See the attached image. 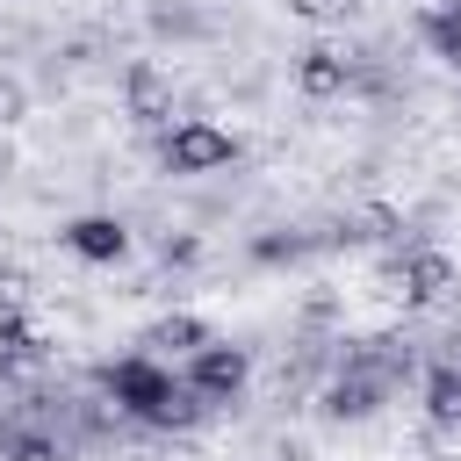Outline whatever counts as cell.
Returning <instances> with one entry per match:
<instances>
[{
  "instance_id": "6da1fadb",
  "label": "cell",
  "mask_w": 461,
  "mask_h": 461,
  "mask_svg": "<svg viewBox=\"0 0 461 461\" xmlns=\"http://www.w3.org/2000/svg\"><path fill=\"white\" fill-rule=\"evenodd\" d=\"M173 382H180V375H173L166 360H151V353H122V360L101 367V389H108L130 418H151V411L173 396Z\"/></svg>"
},
{
  "instance_id": "7a4b0ae2",
  "label": "cell",
  "mask_w": 461,
  "mask_h": 461,
  "mask_svg": "<svg viewBox=\"0 0 461 461\" xmlns=\"http://www.w3.org/2000/svg\"><path fill=\"white\" fill-rule=\"evenodd\" d=\"M158 158H166V173H216V166L238 158V137L216 130V122H173L166 144H158Z\"/></svg>"
},
{
  "instance_id": "3957f363",
  "label": "cell",
  "mask_w": 461,
  "mask_h": 461,
  "mask_svg": "<svg viewBox=\"0 0 461 461\" xmlns=\"http://www.w3.org/2000/svg\"><path fill=\"white\" fill-rule=\"evenodd\" d=\"M245 375H252V360H245V346H216V339H202L194 353H187V389L194 396H209V403H230L238 389H245Z\"/></svg>"
},
{
  "instance_id": "277c9868",
  "label": "cell",
  "mask_w": 461,
  "mask_h": 461,
  "mask_svg": "<svg viewBox=\"0 0 461 461\" xmlns=\"http://www.w3.org/2000/svg\"><path fill=\"white\" fill-rule=\"evenodd\" d=\"M396 288H403V303H418V310H439V303H454V295H461V274H454V259H447V252L418 245V252L396 267Z\"/></svg>"
},
{
  "instance_id": "5b68a950",
  "label": "cell",
  "mask_w": 461,
  "mask_h": 461,
  "mask_svg": "<svg viewBox=\"0 0 461 461\" xmlns=\"http://www.w3.org/2000/svg\"><path fill=\"white\" fill-rule=\"evenodd\" d=\"M382 396H389V382H382L375 367H339V382L324 389V418L360 425V418H375V411H382Z\"/></svg>"
},
{
  "instance_id": "8992f818",
  "label": "cell",
  "mask_w": 461,
  "mask_h": 461,
  "mask_svg": "<svg viewBox=\"0 0 461 461\" xmlns=\"http://www.w3.org/2000/svg\"><path fill=\"white\" fill-rule=\"evenodd\" d=\"M122 108H130V122L158 130V122L173 115V79H166L158 65H130V72H122Z\"/></svg>"
},
{
  "instance_id": "52a82bcc",
  "label": "cell",
  "mask_w": 461,
  "mask_h": 461,
  "mask_svg": "<svg viewBox=\"0 0 461 461\" xmlns=\"http://www.w3.org/2000/svg\"><path fill=\"white\" fill-rule=\"evenodd\" d=\"M295 86H303L310 101H331V94H346V86H353V58L317 43V50H303V58H295Z\"/></svg>"
},
{
  "instance_id": "ba28073f",
  "label": "cell",
  "mask_w": 461,
  "mask_h": 461,
  "mask_svg": "<svg viewBox=\"0 0 461 461\" xmlns=\"http://www.w3.org/2000/svg\"><path fill=\"white\" fill-rule=\"evenodd\" d=\"M65 245H72L79 259H94V267H115V259L130 252V230H122L115 216H79V223H65Z\"/></svg>"
},
{
  "instance_id": "9c48e42d",
  "label": "cell",
  "mask_w": 461,
  "mask_h": 461,
  "mask_svg": "<svg viewBox=\"0 0 461 461\" xmlns=\"http://www.w3.org/2000/svg\"><path fill=\"white\" fill-rule=\"evenodd\" d=\"M209 339V324L202 317H187V310H173V317H158L144 339H137V353H151V360H166V353H194Z\"/></svg>"
},
{
  "instance_id": "30bf717a",
  "label": "cell",
  "mask_w": 461,
  "mask_h": 461,
  "mask_svg": "<svg viewBox=\"0 0 461 461\" xmlns=\"http://www.w3.org/2000/svg\"><path fill=\"white\" fill-rule=\"evenodd\" d=\"M0 461H65V439L22 418H0Z\"/></svg>"
},
{
  "instance_id": "8fae6325",
  "label": "cell",
  "mask_w": 461,
  "mask_h": 461,
  "mask_svg": "<svg viewBox=\"0 0 461 461\" xmlns=\"http://www.w3.org/2000/svg\"><path fill=\"white\" fill-rule=\"evenodd\" d=\"M425 418L432 425H461V360H439L425 375Z\"/></svg>"
},
{
  "instance_id": "7c38bea8",
  "label": "cell",
  "mask_w": 461,
  "mask_h": 461,
  "mask_svg": "<svg viewBox=\"0 0 461 461\" xmlns=\"http://www.w3.org/2000/svg\"><path fill=\"white\" fill-rule=\"evenodd\" d=\"M36 360H43L36 331H29L14 310H0V375H14V367H36Z\"/></svg>"
},
{
  "instance_id": "4fadbf2b",
  "label": "cell",
  "mask_w": 461,
  "mask_h": 461,
  "mask_svg": "<svg viewBox=\"0 0 461 461\" xmlns=\"http://www.w3.org/2000/svg\"><path fill=\"white\" fill-rule=\"evenodd\" d=\"M418 36L432 43V58H447V65L461 72V22H454L447 7H425V14H418Z\"/></svg>"
},
{
  "instance_id": "5bb4252c",
  "label": "cell",
  "mask_w": 461,
  "mask_h": 461,
  "mask_svg": "<svg viewBox=\"0 0 461 461\" xmlns=\"http://www.w3.org/2000/svg\"><path fill=\"white\" fill-rule=\"evenodd\" d=\"M310 245H317V238H295V230H288V238H259L252 252H259V259H295V252H310Z\"/></svg>"
},
{
  "instance_id": "9a60e30c",
  "label": "cell",
  "mask_w": 461,
  "mask_h": 461,
  "mask_svg": "<svg viewBox=\"0 0 461 461\" xmlns=\"http://www.w3.org/2000/svg\"><path fill=\"white\" fill-rule=\"evenodd\" d=\"M303 22H339V14H353V0H288Z\"/></svg>"
},
{
  "instance_id": "2e32d148",
  "label": "cell",
  "mask_w": 461,
  "mask_h": 461,
  "mask_svg": "<svg viewBox=\"0 0 461 461\" xmlns=\"http://www.w3.org/2000/svg\"><path fill=\"white\" fill-rule=\"evenodd\" d=\"M158 29H166V36H202V22H194V14H180V7H166V14H158Z\"/></svg>"
},
{
  "instance_id": "e0dca14e",
  "label": "cell",
  "mask_w": 461,
  "mask_h": 461,
  "mask_svg": "<svg viewBox=\"0 0 461 461\" xmlns=\"http://www.w3.org/2000/svg\"><path fill=\"white\" fill-rule=\"evenodd\" d=\"M0 122H22V86L0 79Z\"/></svg>"
},
{
  "instance_id": "ac0fdd59",
  "label": "cell",
  "mask_w": 461,
  "mask_h": 461,
  "mask_svg": "<svg viewBox=\"0 0 461 461\" xmlns=\"http://www.w3.org/2000/svg\"><path fill=\"white\" fill-rule=\"evenodd\" d=\"M194 259V238H166V267H187Z\"/></svg>"
}]
</instances>
